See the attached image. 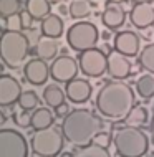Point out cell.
<instances>
[{
  "mask_svg": "<svg viewBox=\"0 0 154 157\" xmlns=\"http://www.w3.org/2000/svg\"><path fill=\"white\" fill-rule=\"evenodd\" d=\"M136 103L134 91L123 79L108 81L96 94V109L108 119H123Z\"/></svg>",
  "mask_w": 154,
  "mask_h": 157,
  "instance_id": "1",
  "label": "cell"
},
{
  "mask_svg": "<svg viewBox=\"0 0 154 157\" xmlns=\"http://www.w3.org/2000/svg\"><path fill=\"white\" fill-rule=\"evenodd\" d=\"M103 129L105 122L101 117L85 108L70 111L61 122V132L65 136V141L78 147L91 144L93 137Z\"/></svg>",
  "mask_w": 154,
  "mask_h": 157,
  "instance_id": "2",
  "label": "cell"
},
{
  "mask_svg": "<svg viewBox=\"0 0 154 157\" xmlns=\"http://www.w3.org/2000/svg\"><path fill=\"white\" fill-rule=\"evenodd\" d=\"M113 144L119 157H144L149 149V139L146 132L136 126L116 127L113 134Z\"/></svg>",
  "mask_w": 154,
  "mask_h": 157,
  "instance_id": "3",
  "label": "cell"
},
{
  "mask_svg": "<svg viewBox=\"0 0 154 157\" xmlns=\"http://www.w3.org/2000/svg\"><path fill=\"white\" fill-rule=\"evenodd\" d=\"M30 41L22 32L5 30L0 38V58L8 68H20L27 60Z\"/></svg>",
  "mask_w": 154,
  "mask_h": 157,
  "instance_id": "4",
  "label": "cell"
},
{
  "mask_svg": "<svg viewBox=\"0 0 154 157\" xmlns=\"http://www.w3.org/2000/svg\"><path fill=\"white\" fill-rule=\"evenodd\" d=\"M65 146V136L61 129L50 126L35 131L30 139V149L37 157H58Z\"/></svg>",
  "mask_w": 154,
  "mask_h": 157,
  "instance_id": "5",
  "label": "cell"
},
{
  "mask_svg": "<svg viewBox=\"0 0 154 157\" xmlns=\"http://www.w3.org/2000/svg\"><path fill=\"white\" fill-rule=\"evenodd\" d=\"M100 40V32L96 25L91 22H76L66 32V41L71 50L75 52H85V50L95 48Z\"/></svg>",
  "mask_w": 154,
  "mask_h": 157,
  "instance_id": "6",
  "label": "cell"
},
{
  "mask_svg": "<svg viewBox=\"0 0 154 157\" xmlns=\"http://www.w3.org/2000/svg\"><path fill=\"white\" fill-rule=\"evenodd\" d=\"M78 65H80V71L85 76L100 78L108 71V56L95 46V48L85 50V52L80 53Z\"/></svg>",
  "mask_w": 154,
  "mask_h": 157,
  "instance_id": "7",
  "label": "cell"
},
{
  "mask_svg": "<svg viewBox=\"0 0 154 157\" xmlns=\"http://www.w3.org/2000/svg\"><path fill=\"white\" fill-rule=\"evenodd\" d=\"M0 157H28V144L17 129L0 127Z\"/></svg>",
  "mask_w": 154,
  "mask_h": 157,
  "instance_id": "8",
  "label": "cell"
},
{
  "mask_svg": "<svg viewBox=\"0 0 154 157\" xmlns=\"http://www.w3.org/2000/svg\"><path fill=\"white\" fill-rule=\"evenodd\" d=\"M78 71H80L78 60H75L73 56L63 55V56H57L50 65V78L57 83H68L76 78Z\"/></svg>",
  "mask_w": 154,
  "mask_h": 157,
  "instance_id": "9",
  "label": "cell"
},
{
  "mask_svg": "<svg viewBox=\"0 0 154 157\" xmlns=\"http://www.w3.org/2000/svg\"><path fill=\"white\" fill-rule=\"evenodd\" d=\"M23 75H25V79L30 84L41 86V84L46 83V79L50 76V66L41 58H33V60H30L23 66Z\"/></svg>",
  "mask_w": 154,
  "mask_h": 157,
  "instance_id": "10",
  "label": "cell"
},
{
  "mask_svg": "<svg viewBox=\"0 0 154 157\" xmlns=\"http://www.w3.org/2000/svg\"><path fill=\"white\" fill-rule=\"evenodd\" d=\"M139 48H141L139 36L136 35L134 32L124 30V32H119L118 35L114 36V50L119 52V53H123L128 58L138 56Z\"/></svg>",
  "mask_w": 154,
  "mask_h": 157,
  "instance_id": "11",
  "label": "cell"
},
{
  "mask_svg": "<svg viewBox=\"0 0 154 157\" xmlns=\"http://www.w3.org/2000/svg\"><path fill=\"white\" fill-rule=\"evenodd\" d=\"M22 94V86L14 76L2 75L0 76V106H12L18 101Z\"/></svg>",
  "mask_w": 154,
  "mask_h": 157,
  "instance_id": "12",
  "label": "cell"
},
{
  "mask_svg": "<svg viewBox=\"0 0 154 157\" xmlns=\"http://www.w3.org/2000/svg\"><path fill=\"white\" fill-rule=\"evenodd\" d=\"M106 56H108V73L113 79H126L131 75V63L128 56L116 50H111Z\"/></svg>",
  "mask_w": 154,
  "mask_h": 157,
  "instance_id": "13",
  "label": "cell"
},
{
  "mask_svg": "<svg viewBox=\"0 0 154 157\" xmlns=\"http://www.w3.org/2000/svg\"><path fill=\"white\" fill-rule=\"evenodd\" d=\"M65 94L73 104H83L91 98V84L86 79H71V81L65 83Z\"/></svg>",
  "mask_w": 154,
  "mask_h": 157,
  "instance_id": "14",
  "label": "cell"
},
{
  "mask_svg": "<svg viewBox=\"0 0 154 157\" xmlns=\"http://www.w3.org/2000/svg\"><path fill=\"white\" fill-rule=\"evenodd\" d=\"M129 20L136 28H149L151 25H154V7L151 3H134Z\"/></svg>",
  "mask_w": 154,
  "mask_h": 157,
  "instance_id": "15",
  "label": "cell"
},
{
  "mask_svg": "<svg viewBox=\"0 0 154 157\" xmlns=\"http://www.w3.org/2000/svg\"><path fill=\"white\" fill-rule=\"evenodd\" d=\"M103 25L109 30H116L126 22V12L119 3H108L101 15Z\"/></svg>",
  "mask_w": 154,
  "mask_h": 157,
  "instance_id": "16",
  "label": "cell"
},
{
  "mask_svg": "<svg viewBox=\"0 0 154 157\" xmlns=\"http://www.w3.org/2000/svg\"><path fill=\"white\" fill-rule=\"evenodd\" d=\"M33 53L37 55V58H41L45 61H51L58 56V43L55 41V38H38L35 48H33Z\"/></svg>",
  "mask_w": 154,
  "mask_h": 157,
  "instance_id": "17",
  "label": "cell"
},
{
  "mask_svg": "<svg viewBox=\"0 0 154 157\" xmlns=\"http://www.w3.org/2000/svg\"><path fill=\"white\" fill-rule=\"evenodd\" d=\"M63 20L61 17L55 15V13H48L41 20V25H40V30H41V35L43 36H48V38H60L63 33Z\"/></svg>",
  "mask_w": 154,
  "mask_h": 157,
  "instance_id": "18",
  "label": "cell"
},
{
  "mask_svg": "<svg viewBox=\"0 0 154 157\" xmlns=\"http://www.w3.org/2000/svg\"><path fill=\"white\" fill-rule=\"evenodd\" d=\"M53 122H55V114L48 108H37L32 113V127L35 131L53 126Z\"/></svg>",
  "mask_w": 154,
  "mask_h": 157,
  "instance_id": "19",
  "label": "cell"
},
{
  "mask_svg": "<svg viewBox=\"0 0 154 157\" xmlns=\"http://www.w3.org/2000/svg\"><path fill=\"white\" fill-rule=\"evenodd\" d=\"M65 91L61 90L60 86H57V84H48V86L43 90V101L45 104L48 106V108H57V106L63 104L65 103Z\"/></svg>",
  "mask_w": 154,
  "mask_h": 157,
  "instance_id": "20",
  "label": "cell"
},
{
  "mask_svg": "<svg viewBox=\"0 0 154 157\" xmlns=\"http://www.w3.org/2000/svg\"><path fill=\"white\" fill-rule=\"evenodd\" d=\"M25 8L33 17V20H43L50 13L51 3L48 0H27L25 2Z\"/></svg>",
  "mask_w": 154,
  "mask_h": 157,
  "instance_id": "21",
  "label": "cell"
},
{
  "mask_svg": "<svg viewBox=\"0 0 154 157\" xmlns=\"http://www.w3.org/2000/svg\"><path fill=\"white\" fill-rule=\"evenodd\" d=\"M136 93L141 98H144V99H149V98L154 96V75L152 73H146L136 79Z\"/></svg>",
  "mask_w": 154,
  "mask_h": 157,
  "instance_id": "22",
  "label": "cell"
},
{
  "mask_svg": "<svg viewBox=\"0 0 154 157\" xmlns=\"http://www.w3.org/2000/svg\"><path fill=\"white\" fill-rule=\"evenodd\" d=\"M126 124L128 126H136V127H139V126H143V124H146L148 122V109L144 108V106H132V109L129 113H128V116H126Z\"/></svg>",
  "mask_w": 154,
  "mask_h": 157,
  "instance_id": "23",
  "label": "cell"
},
{
  "mask_svg": "<svg viewBox=\"0 0 154 157\" xmlns=\"http://www.w3.org/2000/svg\"><path fill=\"white\" fill-rule=\"evenodd\" d=\"M138 61L143 70L154 75V43H149L141 50V53L138 55Z\"/></svg>",
  "mask_w": 154,
  "mask_h": 157,
  "instance_id": "24",
  "label": "cell"
},
{
  "mask_svg": "<svg viewBox=\"0 0 154 157\" xmlns=\"http://www.w3.org/2000/svg\"><path fill=\"white\" fill-rule=\"evenodd\" d=\"M68 8H70V17L76 20H81L91 13V7H89L88 0H73Z\"/></svg>",
  "mask_w": 154,
  "mask_h": 157,
  "instance_id": "25",
  "label": "cell"
},
{
  "mask_svg": "<svg viewBox=\"0 0 154 157\" xmlns=\"http://www.w3.org/2000/svg\"><path fill=\"white\" fill-rule=\"evenodd\" d=\"M17 104L20 106V109H25V111H33L38 104H40V98L35 91H22Z\"/></svg>",
  "mask_w": 154,
  "mask_h": 157,
  "instance_id": "26",
  "label": "cell"
},
{
  "mask_svg": "<svg viewBox=\"0 0 154 157\" xmlns=\"http://www.w3.org/2000/svg\"><path fill=\"white\" fill-rule=\"evenodd\" d=\"M76 157H111V154L108 152V149H103L95 144H88V146L81 147Z\"/></svg>",
  "mask_w": 154,
  "mask_h": 157,
  "instance_id": "27",
  "label": "cell"
},
{
  "mask_svg": "<svg viewBox=\"0 0 154 157\" xmlns=\"http://www.w3.org/2000/svg\"><path fill=\"white\" fill-rule=\"evenodd\" d=\"M20 12V0H0V17L8 18Z\"/></svg>",
  "mask_w": 154,
  "mask_h": 157,
  "instance_id": "28",
  "label": "cell"
},
{
  "mask_svg": "<svg viewBox=\"0 0 154 157\" xmlns=\"http://www.w3.org/2000/svg\"><path fill=\"white\" fill-rule=\"evenodd\" d=\"M111 142H113V136H111L109 132H106V131H100L91 141V144L100 146V147H103V149H108V147L111 146Z\"/></svg>",
  "mask_w": 154,
  "mask_h": 157,
  "instance_id": "29",
  "label": "cell"
},
{
  "mask_svg": "<svg viewBox=\"0 0 154 157\" xmlns=\"http://www.w3.org/2000/svg\"><path fill=\"white\" fill-rule=\"evenodd\" d=\"M14 121H15L17 126H22V127L32 126V113L25 111V109H22V111H17L14 114Z\"/></svg>",
  "mask_w": 154,
  "mask_h": 157,
  "instance_id": "30",
  "label": "cell"
},
{
  "mask_svg": "<svg viewBox=\"0 0 154 157\" xmlns=\"http://www.w3.org/2000/svg\"><path fill=\"white\" fill-rule=\"evenodd\" d=\"M5 27L7 30H12V32H20L22 30V18H20V13H15V15H10L8 18H5Z\"/></svg>",
  "mask_w": 154,
  "mask_h": 157,
  "instance_id": "31",
  "label": "cell"
},
{
  "mask_svg": "<svg viewBox=\"0 0 154 157\" xmlns=\"http://www.w3.org/2000/svg\"><path fill=\"white\" fill-rule=\"evenodd\" d=\"M18 13H20V18H22V27H23V28H27V30H28V28L32 27L33 17H32V15H30L28 12H27V8H23V10H20Z\"/></svg>",
  "mask_w": 154,
  "mask_h": 157,
  "instance_id": "32",
  "label": "cell"
},
{
  "mask_svg": "<svg viewBox=\"0 0 154 157\" xmlns=\"http://www.w3.org/2000/svg\"><path fill=\"white\" fill-rule=\"evenodd\" d=\"M68 113L70 111H68V104L66 103H63V104H60V106L55 108V116H58V117H65Z\"/></svg>",
  "mask_w": 154,
  "mask_h": 157,
  "instance_id": "33",
  "label": "cell"
},
{
  "mask_svg": "<svg viewBox=\"0 0 154 157\" xmlns=\"http://www.w3.org/2000/svg\"><path fill=\"white\" fill-rule=\"evenodd\" d=\"M5 121H7V116L3 114V111L0 109V127H2L3 124H5Z\"/></svg>",
  "mask_w": 154,
  "mask_h": 157,
  "instance_id": "34",
  "label": "cell"
},
{
  "mask_svg": "<svg viewBox=\"0 0 154 157\" xmlns=\"http://www.w3.org/2000/svg\"><path fill=\"white\" fill-rule=\"evenodd\" d=\"M58 10H60V13H70V8H66L65 5H63V3L58 7Z\"/></svg>",
  "mask_w": 154,
  "mask_h": 157,
  "instance_id": "35",
  "label": "cell"
},
{
  "mask_svg": "<svg viewBox=\"0 0 154 157\" xmlns=\"http://www.w3.org/2000/svg\"><path fill=\"white\" fill-rule=\"evenodd\" d=\"M58 157H73V154H71V152H68V151H61Z\"/></svg>",
  "mask_w": 154,
  "mask_h": 157,
  "instance_id": "36",
  "label": "cell"
},
{
  "mask_svg": "<svg viewBox=\"0 0 154 157\" xmlns=\"http://www.w3.org/2000/svg\"><path fill=\"white\" fill-rule=\"evenodd\" d=\"M151 142L154 144V121H152V124H151Z\"/></svg>",
  "mask_w": 154,
  "mask_h": 157,
  "instance_id": "37",
  "label": "cell"
},
{
  "mask_svg": "<svg viewBox=\"0 0 154 157\" xmlns=\"http://www.w3.org/2000/svg\"><path fill=\"white\" fill-rule=\"evenodd\" d=\"M134 3H151L152 0H132Z\"/></svg>",
  "mask_w": 154,
  "mask_h": 157,
  "instance_id": "38",
  "label": "cell"
},
{
  "mask_svg": "<svg viewBox=\"0 0 154 157\" xmlns=\"http://www.w3.org/2000/svg\"><path fill=\"white\" fill-rule=\"evenodd\" d=\"M124 2V0H108V3H121Z\"/></svg>",
  "mask_w": 154,
  "mask_h": 157,
  "instance_id": "39",
  "label": "cell"
},
{
  "mask_svg": "<svg viewBox=\"0 0 154 157\" xmlns=\"http://www.w3.org/2000/svg\"><path fill=\"white\" fill-rule=\"evenodd\" d=\"M48 2H50V3H63L65 0H48Z\"/></svg>",
  "mask_w": 154,
  "mask_h": 157,
  "instance_id": "40",
  "label": "cell"
},
{
  "mask_svg": "<svg viewBox=\"0 0 154 157\" xmlns=\"http://www.w3.org/2000/svg\"><path fill=\"white\" fill-rule=\"evenodd\" d=\"M144 157H154V151H151V152H148V154L144 155Z\"/></svg>",
  "mask_w": 154,
  "mask_h": 157,
  "instance_id": "41",
  "label": "cell"
},
{
  "mask_svg": "<svg viewBox=\"0 0 154 157\" xmlns=\"http://www.w3.org/2000/svg\"><path fill=\"white\" fill-rule=\"evenodd\" d=\"M2 75H3V66L0 65V76H2Z\"/></svg>",
  "mask_w": 154,
  "mask_h": 157,
  "instance_id": "42",
  "label": "cell"
},
{
  "mask_svg": "<svg viewBox=\"0 0 154 157\" xmlns=\"http://www.w3.org/2000/svg\"><path fill=\"white\" fill-rule=\"evenodd\" d=\"M152 113H154V101H152Z\"/></svg>",
  "mask_w": 154,
  "mask_h": 157,
  "instance_id": "43",
  "label": "cell"
},
{
  "mask_svg": "<svg viewBox=\"0 0 154 157\" xmlns=\"http://www.w3.org/2000/svg\"><path fill=\"white\" fill-rule=\"evenodd\" d=\"M2 33H3V32H2V30H0V38H2Z\"/></svg>",
  "mask_w": 154,
  "mask_h": 157,
  "instance_id": "44",
  "label": "cell"
},
{
  "mask_svg": "<svg viewBox=\"0 0 154 157\" xmlns=\"http://www.w3.org/2000/svg\"><path fill=\"white\" fill-rule=\"evenodd\" d=\"M20 2H27V0H20Z\"/></svg>",
  "mask_w": 154,
  "mask_h": 157,
  "instance_id": "45",
  "label": "cell"
}]
</instances>
